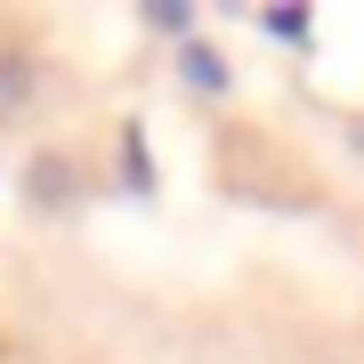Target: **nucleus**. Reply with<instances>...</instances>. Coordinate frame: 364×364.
<instances>
[{
    "mask_svg": "<svg viewBox=\"0 0 364 364\" xmlns=\"http://www.w3.org/2000/svg\"><path fill=\"white\" fill-rule=\"evenodd\" d=\"M154 25H162V33H178V41H195V9H178V0H154Z\"/></svg>",
    "mask_w": 364,
    "mask_h": 364,
    "instance_id": "20e7f679",
    "label": "nucleus"
},
{
    "mask_svg": "<svg viewBox=\"0 0 364 364\" xmlns=\"http://www.w3.org/2000/svg\"><path fill=\"white\" fill-rule=\"evenodd\" d=\"M122 170H130V186H138V195L154 186V170H146V146H138V130H122Z\"/></svg>",
    "mask_w": 364,
    "mask_h": 364,
    "instance_id": "7ed1b4c3",
    "label": "nucleus"
},
{
    "mask_svg": "<svg viewBox=\"0 0 364 364\" xmlns=\"http://www.w3.org/2000/svg\"><path fill=\"white\" fill-rule=\"evenodd\" d=\"M178 73H186V90H203V97L227 90V57L210 49V41H178Z\"/></svg>",
    "mask_w": 364,
    "mask_h": 364,
    "instance_id": "f03ea898",
    "label": "nucleus"
},
{
    "mask_svg": "<svg viewBox=\"0 0 364 364\" xmlns=\"http://www.w3.org/2000/svg\"><path fill=\"white\" fill-rule=\"evenodd\" d=\"M25 186H33V203H41V210H73V195H81V178H73V162H57V154H41Z\"/></svg>",
    "mask_w": 364,
    "mask_h": 364,
    "instance_id": "f257e3e1",
    "label": "nucleus"
},
{
    "mask_svg": "<svg viewBox=\"0 0 364 364\" xmlns=\"http://www.w3.org/2000/svg\"><path fill=\"white\" fill-rule=\"evenodd\" d=\"M267 33H284V41H299V33H308V16H299V9H275V16H267Z\"/></svg>",
    "mask_w": 364,
    "mask_h": 364,
    "instance_id": "423d86ee",
    "label": "nucleus"
},
{
    "mask_svg": "<svg viewBox=\"0 0 364 364\" xmlns=\"http://www.w3.org/2000/svg\"><path fill=\"white\" fill-rule=\"evenodd\" d=\"M25 97V57H0V114Z\"/></svg>",
    "mask_w": 364,
    "mask_h": 364,
    "instance_id": "39448f33",
    "label": "nucleus"
}]
</instances>
